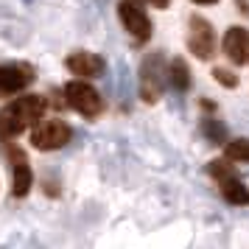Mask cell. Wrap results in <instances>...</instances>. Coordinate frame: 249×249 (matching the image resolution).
<instances>
[{
  "mask_svg": "<svg viewBox=\"0 0 249 249\" xmlns=\"http://www.w3.org/2000/svg\"><path fill=\"white\" fill-rule=\"evenodd\" d=\"M221 45H224V53L232 59L235 65L249 68V31H247V28H241V25L227 28Z\"/></svg>",
  "mask_w": 249,
  "mask_h": 249,
  "instance_id": "8",
  "label": "cell"
},
{
  "mask_svg": "<svg viewBox=\"0 0 249 249\" xmlns=\"http://www.w3.org/2000/svg\"><path fill=\"white\" fill-rule=\"evenodd\" d=\"M235 6H238V12L241 14H247L249 17V0H235Z\"/></svg>",
  "mask_w": 249,
  "mask_h": 249,
  "instance_id": "16",
  "label": "cell"
},
{
  "mask_svg": "<svg viewBox=\"0 0 249 249\" xmlns=\"http://www.w3.org/2000/svg\"><path fill=\"white\" fill-rule=\"evenodd\" d=\"M188 48L193 51V56L199 59H213L215 56V48H218V39H215L213 25L207 23L204 17L193 14L191 17V34H188Z\"/></svg>",
  "mask_w": 249,
  "mask_h": 249,
  "instance_id": "4",
  "label": "cell"
},
{
  "mask_svg": "<svg viewBox=\"0 0 249 249\" xmlns=\"http://www.w3.org/2000/svg\"><path fill=\"white\" fill-rule=\"evenodd\" d=\"M193 3H199V6H213V3H218V0H193Z\"/></svg>",
  "mask_w": 249,
  "mask_h": 249,
  "instance_id": "19",
  "label": "cell"
},
{
  "mask_svg": "<svg viewBox=\"0 0 249 249\" xmlns=\"http://www.w3.org/2000/svg\"><path fill=\"white\" fill-rule=\"evenodd\" d=\"M132 3H140V0H132Z\"/></svg>",
  "mask_w": 249,
  "mask_h": 249,
  "instance_id": "20",
  "label": "cell"
},
{
  "mask_svg": "<svg viewBox=\"0 0 249 249\" xmlns=\"http://www.w3.org/2000/svg\"><path fill=\"white\" fill-rule=\"evenodd\" d=\"M118 14H121V23L126 25V31L135 36L137 42H146L148 36H151V20H148L146 12L140 9V3L121 0V3H118Z\"/></svg>",
  "mask_w": 249,
  "mask_h": 249,
  "instance_id": "6",
  "label": "cell"
},
{
  "mask_svg": "<svg viewBox=\"0 0 249 249\" xmlns=\"http://www.w3.org/2000/svg\"><path fill=\"white\" fill-rule=\"evenodd\" d=\"M168 73H171V84H174L179 92H185L188 87H191V68H188V62H185L182 56L171 59Z\"/></svg>",
  "mask_w": 249,
  "mask_h": 249,
  "instance_id": "12",
  "label": "cell"
},
{
  "mask_svg": "<svg viewBox=\"0 0 249 249\" xmlns=\"http://www.w3.org/2000/svg\"><path fill=\"white\" fill-rule=\"evenodd\" d=\"M34 81L31 65H0V98L25 90Z\"/></svg>",
  "mask_w": 249,
  "mask_h": 249,
  "instance_id": "7",
  "label": "cell"
},
{
  "mask_svg": "<svg viewBox=\"0 0 249 249\" xmlns=\"http://www.w3.org/2000/svg\"><path fill=\"white\" fill-rule=\"evenodd\" d=\"M202 132H204V137H207L210 143H224V140H227L224 124H221V121H215V118H204V121H202Z\"/></svg>",
  "mask_w": 249,
  "mask_h": 249,
  "instance_id": "14",
  "label": "cell"
},
{
  "mask_svg": "<svg viewBox=\"0 0 249 249\" xmlns=\"http://www.w3.org/2000/svg\"><path fill=\"white\" fill-rule=\"evenodd\" d=\"M224 154L227 160H232V162H249V140H230L224 146Z\"/></svg>",
  "mask_w": 249,
  "mask_h": 249,
  "instance_id": "13",
  "label": "cell"
},
{
  "mask_svg": "<svg viewBox=\"0 0 249 249\" xmlns=\"http://www.w3.org/2000/svg\"><path fill=\"white\" fill-rule=\"evenodd\" d=\"M65 98L84 118H98L104 109V101L98 95V90L90 87L87 81H70V84H65Z\"/></svg>",
  "mask_w": 249,
  "mask_h": 249,
  "instance_id": "3",
  "label": "cell"
},
{
  "mask_svg": "<svg viewBox=\"0 0 249 249\" xmlns=\"http://www.w3.org/2000/svg\"><path fill=\"white\" fill-rule=\"evenodd\" d=\"M45 115V98L42 95H20L17 101L6 104L0 109V140H12Z\"/></svg>",
  "mask_w": 249,
  "mask_h": 249,
  "instance_id": "1",
  "label": "cell"
},
{
  "mask_svg": "<svg viewBox=\"0 0 249 249\" xmlns=\"http://www.w3.org/2000/svg\"><path fill=\"white\" fill-rule=\"evenodd\" d=\"M104 59L95 56V53H87V51H79V53H70L68 56V70L76 73V76H87V79H95V76H104Z\"/></svg>",
  "mask_w": 249,
  "mask_h": 249,
  "instance_id": "10",
  "label": "cell"
},
{
  "mask_svg": "<svg viewBox=\"0 0 249 249\" xmlns=\"http://www.w3.org/2000/svg\"><path fill=\"white\" fill-rule=\"evenodd\" d=\"M218 188H221V196H224L230 204H238V207L249 204V191H247V185L238 179V174L218 177Z\"/></svg>",
  "mask_w": 249,
  "mask_h": 249,
  "instance_id": "11",
  "label": "cell"
},
{
  "mask_svg": "<svg viewBox=\"0 0 249 249\" xmlns=\"http://www.w3.org/2000/svg\"><path fill=\"white\" fill-rule=\"evenodd\" d=\"M162 79H165V59L162 53H148L140 65V95L146 104L160 101L162 95Z\"/></svg>",
  "mask_w": 249,
  "mask_h": 249,
  "instance_id": "2",
  "label": "cell"
},
{
  "mask_svg": "<svg viewBox=\"0 0 249 249\" xmlns=\"http://www.w3.org/2000/svg\"><path fill=\"white\" fill-rule=\"evenodd\" d=\"M213 79L218 81L221 87H230V90H232V87H238V76L232 73V70H227V68H215L213 70Z\"/></svg>",
  "mask_w": 249,
  "mask_h": 249,
  "instance_id": "15",
  "label": "cell"
},
{
  "mask_svg": "<svg viewBox=\"0 0 249 249\" xmlns=\"http://www.w3.org/2000/svg\"><path fill=\"white\" fill-rule=\"evenodd\" d=\"M202 107L207 109V112H213V109H215V104H213V101H202Z\"/></svg>",
  "mask_w": 249,
  "mask_h": 249,
  "instance_id": "18",
  "label": "cell"
},
{
  "mask_svg": "<svg viewBox=\"0 0 249 249\" xmlns=\"http://www.w3.org/2000/svg\"><path fill=\"white\" fill-rule=\"evenodd\" d=\"M154 9H168V0H148Z\"/></svg>",
  "mask_w": 249,
  "mask_h": 249,
  "instance_id": "17",
  "label": "cell"
},
{
  "mask_svg": "<svg viewBox=\"0 0 249 249\" xmlns=\"http://www.w3.org/2000/svg\"><path fill=\"white\" fill-rule=\"evenodd\" d=\"M6 157L12 160V171H14V196H25L31 191V182H34L25 151L17 146H6Z\"/></svg>",
  "mask_w": 249,
  "mask_h": 249,
  "instance_id": "9",
  "label": "cell"
},
{
  "mask_svg": "<svg viewBox=\"0 0 249 249\" xmlns=\"http://www.w3.org/2000/svg\"><path fill=\"white\" fill-rule=\"evenodd\" d=\"M70 126L65 121H59V118H51V121H42V124L34 129V135H31V143L34 148L39 151H53V148H62L65 143L70 140Z\"/></svg>",
  "mask_w": 249,
  "mask_h": 249,
  "instance_id": "5",
  "label": "cell"
}]
</instances>
